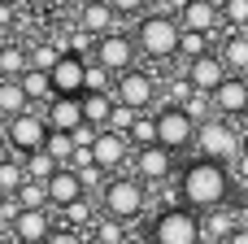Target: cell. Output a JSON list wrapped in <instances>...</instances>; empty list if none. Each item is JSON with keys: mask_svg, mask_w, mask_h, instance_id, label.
Returning <instances> with one entry per match:
<instances>
[{"mask_svg": "<svg viewBox=\"0 0 248 244\" xmlns=\"http://www.w3.org/2000/svg\"><path fill=\"white\" fill-rule=\"evenodd\" d=\"M179 192H183V205L192 214H209V210H222L231 201V166L227 162H187L183 175H179Z\"/></svg>", "mask_w": 248, "mask_h": 244, "instance_id": "obj_1", "label": "cell"}, {"mask_svg": "<svg viewBox=\"0 0 248 244\" xmlns=\"http://www.w3.org/2000/svg\"><path fill=\"white\" fill-rule=\"evenodd\" d=\"M100 210H105V218H118V223H126V227H135V223L144 218V210H148V183H140L135 175L109 179V188H105V196H100Z\"/></svg>", "mask_w": 248, "mask_h": 244, "instance_id": "obj_2", "label": "cell"}, {"mask_svg": "<svg viewBox=\"0 0 248 244\" xmlns=\"http://www.w3.org/2000/svg\"><path fill=\"white\" fill-rule=\"evenodd\" d=\"M179 39H183V22L174 13H148V17H140L135 44H140L144 57H153V61L179 57Z\"/></svg>", "mask_w": 248, "mask_h": 244, "instance_id": "obj_3", "label": "cell"}, {"mask_svg": "<svg viewBox=\"0 0 248 244\" xmlns=\"http://www.w3.org/2000/svg\"><path fill=\"white\" fill-rule=\"evenodd\" d=\"M148 244H205V236H201V214H192L187 205L157 210L153 223H148Z\"/></svg>", "mask_w": 248, "mask_h": 244, "instance_id": "obj_4", "label": "cell"}, {"mask_svg": "<svg viewBox=\"0 0 248 244\" xmlns=\"http://www.w3.org/2000/svg\"><path fill=\"white\" fill-rule=\"evenodd\" d=\"M205 162H227V166H235V157L244 153V144H240V131L227 122V118H209V122H201L196 127V144H192Z\"/></svg>", "mask_w": 248, "mask_h": 244, "instance_id": "obj_5", "label": "cell"}, {"mask_svg": "<svg viewBox=\"0 0 248 244\" xmlns=\"http://www.w3.org/2000/svg\"><path fill=\"white\" fill-rule=\"evenodd\" d=\"M157 144L170 148V153L192 148V144H196V122H192V114L179 109V105H161V109H157Z\"/></svg>", "mask_w": 248, "mask_h": 244, "instance_id": "obj_6", "label": "cell"}, {"mask_svg": "<svg viewBox=\"0 0 248 244\" xmlns=\"http://www.w3.org/2000/svg\"><path fill=\"white\" fill-rule=\"evenodd\" d=\"M48 135H52V127H48V118L44 114H22V118H9V144H13V153L17 157H31V153H44V144H48Z\"/></svg>", "mask_w": 248, "mask_h": 244, "instance_id": "obj_7", "label": "cell"}, {"mask_svg": "<svg viewBox=\"0 0 248 244\" xmlns=\"http://www.w3.org/2000/svg\"><path fill=\"white\" fill-rule=\"evenodd\" d=\"M131 175H135L140 183H148V188L170 183V175H174V153L161 148V144H153V148H135V157H131Z\"/></svg>", "mask_w": 248, "mask_h": 244, "instance_id": "obj_8", "label": "cell"}, {"mask_svg": "<svg viewBox=\"0 0 248 244\" xmlns=\"http://www.w3.org/2000/svg\"><path fill=\"white\" fill-rule=\"evenodd\" d=\"M113 100H118V105H131L135 114L148 109V105L157 100V74H148V70H131V74H122V79L113 83Z\"/></svg>", "mask_w": 248, "mask_h": 244, "instance_id": "obj_9", "label": "cell"}, {"mask_svg": "<svg viewBox=\"0 0 248 244\" xmlns=\"http://www.w3.org/2000/svg\"><path fill=\"white\" fill-rule=\"evenodd\" d=\"M135 52H140V44H131V35L109 31V35L100 39V48H96V61H100L109 74H131V70H135Z\"/></svg>", "mask_w": 248, "mask_h": 244, "instance_id": "obj_10", "label": "cell"}, {"mask_svg": "<svg viewBox=\"0 0 248 244\" xmlns=\"http://www.w3.org/2000/svg\"><path fill=\"white\" fill-rule=\"evenodd\" d=\"M131 157H135V144H131L126 135H118V131H100V140H96V148H92V162H96L105 175H113V170H131Z\"/></svg>", "mask_w": 248, "mask_h": 244, "instance_id": "obj_11", "label": "cell"}, {"mask_svg": "<svg viewBox=\"0 0 248 244\" xmlns=\"http://www.w3.org/2000/svg\"><path fill=\"white\" fill-rule=\"evenodd\" d=\"M240 227H248V218H244V210H235V205H222V210L201 214V236H205V244H227Z\"/></svg>", "mask_w": 248, "mask_h": 244, "instance_id": "obj_12", "label": "cell"}, {"mask_svg": "<svg viewBox=\"0 0 248 244\" xmlns=\"http://www.w3.org/2000/svg\"><path fill=\"white\" fill-rule=\"evenodd\" d=\"M52 92L57 96H78V92H87V61L78 57V52H65L57 65H52Z\"/></svg>", "mask_w": 248, "mask_h": 244, "instance_id": "obj_13", "label": "cell"}, {"mask_svg": "<svg viewBox=\"0 0 248 244\" xmlns=\"http://www.w3.org/2000/svg\"><path fill=\"white\" fill-rule=\"evenodd\" d=\"M57 231V214L52 210H22V218L13 223V240L17 244H48V236Z\"/></svg>", "mask_w": 248, "mask_h": 244, "instance_id": "obj_14", "label": "cell"}, {"mask_svg": "<svg viewBox=\"0 0 248 244\" xmlns=\"http://www.w3.org/2000/svg\"><path fill=\"white\" fill-rule=\"evenodd\" d=\"M44 118H48L52 131L74 135V131L87 122V118H83V96H52V100L44 105Z\"/></svg>", "mask_w": 248, "mask_h": 244, "instance_id": "obj_15", "label": "cell"}, {"mask_svg": "<svg viewBox=\"0 0 248 244\" xmlns=\"http://www.w3.org/2000/svg\"><path fill=\"white\" fill-rule=\"evenodd\" d=\"M183 74L192 79V87H196V92H209V96H214V92H218V87H222V83L231 79V70H227V61H222L218 52H209V57L192 61V65H187Z\"/></svg>", "mask_w": 248, "mask_h": 244, "instance_id": "obj_16", "label": "cell"}, {"mask_svg": "<svg viewBox=\"0 0 248 244\" xmlns=\"http://www.w3.org/2000/svg\"><path fill=\"white\" fill-rule=\"evenodd\" d=\"M214 109H218V118H240V114H248V79L244 74H231L214 92Z\"/></svg>", "mask_w": 248, "mask_h": 244, "instance_id": "obj_17", "label": "cell"}, {"mask_svg": "<svg viewBox=\"0 0 248 244\" xmlns=\"http://www.w3.org/2000/svg\"><path fill=\"white\" fill-rule=\"evenodd\" d=\"M87 192H83V183H78V170H57L52 179H48V201H52V210L61 214V210H70V205H78Z\"/></svg>", "mask_w": 248, "mask_h": 244, "instance_id": "obj_18", "label": "cell"}, {"mask_svg": "<svg viewBox=\"0 0 248 244\" xmlns=\"http://www.w3.org/2000/svg\"><path fill=\"white\" fill-rule=\"evenodd\" d=\"M179 22H183V31L214 35V31H218V22H222V9H218V0H192V4L179 13Z\"/></svg>", "mask_w": 248, "mask_h": 244, "instance_id": "obj_19", "label": "cell"}, {"mask_svg": "<svg viewBox=\"0 0 248 244\" xmlns=\"http://www.w3.org/2000/svg\"><path fill=\"white\" fill-rule=\"evenodd\" d=\"M113 109H118V100H113L109 92H83V118H87L96 131H109Z\"/></svg>", "mask_w": 248, "mask_h": 244, "instance_id": "obj_20", "label": "cell"}, {"mask_svg": "<svg viewBox=\"0 0 248 244\" xmlns=\"http://www.w3.org/2000/svg\"><path fill=\"white\" fill-rule=\"evenodd\" d=\"M22 114H31V96L22 79H0V118H22Z\"/></svg>", "mask_w": 248, "mask_h": 244, "instance_id": "obj_21", "label": "cell"}, {"mask_svg": "<svg viewBox=\"0 0 248 244\" xmlns=\"http://www.w3.org/2000/svg\"><path fill=\"white\" fill-rule=\"evenodd\" d=\"M218 57L227 61L231 74H244V70H248V35L227 26V39H222V52H218Z\"/></svg>", "mask_w": 248, "mask_h": 244, "instance_id": "obj_22", "label": "cell"}, {"mask_svg": "<svg viewBox=\"0 0 248 244\" xmlns=\"http://www.w3.org/2000/svg\"><path fill=\"white\" fill-rule=\"evenodd\" d=\"M113 9L105 4V0H92V4H83V31H92L96 39H105L109 31H113Z\"/></svg>", "mask_w": 248, "mask_h": 244, "instance_id": "obj_23", "label": "cell"}, {"mask_svg": "<svg viewBox=\"0 0 248 244\" xmlns=\"http://www.w3.org/2000/svg\"><path fill=\"white\" fill-rule=\"evenodd\" d=\"M44 153L61 166V170H74V157H78V144H74V135H61V131H52L48 135V144H44Z\"/></svg>", "mask_w": 248, "mask_h": 244, "instance_id": "obj_24", "label": "cell"}, {"mask_svg": "<svg viewBox=\"0 0 248 244\" xmlns=\"http://www.w3.org/2000/svg\"><path fill=\"white\" fill-rule=\"evenodd\" d=\"M87 240H96V244H126V240H131V227L118 223V218H100V223L92 227Z\"/></svg>", "mask_w": 248, "mask_h": 244, "instance_id": "obj_25", "label": "cell"}, {"mask_svg": "<svg viewBox=\"0 0 248 244\" xmlns=\"http://www.w3.org/2000/svg\"><path fill=\"white\" fill-rule=\"evenodd\" d=\"M209 39L214 35H201V31H183V39H179V57L192 65V61H201V57H209L214 48H209Z\"/></svg>", "mask_w": 248, "mask_h": 244, "instance_id": "obj_26", "label": "cell"}, {"mask_svg": "<svg viewBox=\"0 0 248 244\" xmlns=\"http://www.w3.org/2000/svg\"><path fill=\"white\" fill-rule=\"evenodd\" d=\"M65 57V44H31V70L52 74V65Z\"/></svg>", "mask_w": 248, "mask_h": 244, "instance_id": "obj_27", "label": "cell"}, {"mask_svg": "<svg viewBox=\"0 0 248 244\" xmlns=\"http://www.w3.org/2000/svg\"><path fill=\"white\" fill-rule=\"evenodd\" d=\"M17 205H22V210H52V201H48V183L26 179L22 192H17Z\"/></svg>", "mask_w": 248, "mask_h": 244, "instance_id": "obj_28", "label": "cell"}, {"mask_svg": "<svg viewBox=\"0 0 248 244\" xmlns=\"http://www.w3.org/2000/svg\"><path fill=\"white\" fill-rule=\"evenodd\" d=\"M22 87H26L31 100H52V96H57V92H52V79H48L44 70H26V74H22Z\"/></svg>", "mask_w": 248, "mask_h": 244, "instance_id": "obj_29", "label": "cell"}, {"mask_svg": "<svg viewBox=\"0 0 248 244\" xmlns=\"http://www.w3.org/2000/svg\"><path fill=\"white\" fill-rule=\"evenodd\" d=\"M22 162H26V179H35V183H48V179L61 170L48 153H31V157H22Z\"/></svg>", "mask_w": 248, "mask_h": 244, "instance_id": "obj_30", "label": "cell"}, {"mask_svg": "<svg viewBox=\"0 0 248 244\" xmlns=\"http://www.w3.org/2000/svg\"><path fill=\"white\" fill-rule=\"evenodd\" d=\"M22 183H26V162H22V157L4 162V166H0V188H4L9 196H17V192H22Z\"/></svg>", "mask_w": 248, "mask_h": 244, "instance_id": "obj_31", "label": "cell"}, {"mask_svg": "<svg viewBox=\"0 0 248 244\" xmlns=\"http://www.w3.org/2000/svg\"><path fill=\"white\" fill-rule=\"evenodd\" d=\"M131 144H135V148H153V144H157V118H140V122L131 127Z\"/></svg>", "mask_w": 248, "mask_h": 244, "instance_id": "obj_32", "label": "cell"}, {"mask_svg": "<svg viewBox=\"0 0 248 244\" xmlns=\"http://www.w3.org/2000/svg\"><path fill=\"white\" fill-rule=\"evenodd\" d=\"M222 22H227L231 31H244L248 26V0H227V4H222Z\"/></svg>", "mask_w": 248, "mask_h": 244, "instance_id": "obj_33", "label": "cell"}, {"mask_svg": "<svg viewBox=\"0 0 248 244\" xmlns=\"http://www.w3.org/2000/svg\"><path fill=\"white\" fill-rule=\"evenodd\" d=\"M135 122H140V114H135L131 105H118V109H113L109 131H118V135H126V140H131V127H135Z\"/></svg>", "mask_w": 248, "mask_h": 244, "instance_id": "obj_34", "label": "cell"}, {"mask_svg": "<svg viewBox=\"0 0 248 244\" xmlns=\"http://www.w3.org/2000/svg\"><path fill=\"white\" fill-rule=\"evenodd\" d=\"M87 92H109V70L100 61H87Z\"/></svg>", "mask_w": 248, "mask_h": 244, "instance_id": "obj_35", "label": "cell"}, {"mask_svg": "<svg viewBox=\"0 0 248 244\" xmlns=\"http://www.w3.org/2000/svg\"><path fill=\"white\" fill-rule=\"evenodd\" d=\"M105 4H109L118 17H135V13H144V4H148V0H105Z\"/></svg>", "mask_w": 248, "mask_h": 244, "instance_id": "obj_36", "label": "cell"}, {"mask_svg": "<svg viewBox=\"0 0 248 244\" xmlns=\"http://www.w3.org/2000/svg\"><path fill=\"white\" fill-rule=\"evenodd\" d=\"M48 244H92L83 231H70V227H57L52 236H48Z\"/></svg>", "mask_w": 248, "mask_h": 244, "instance_id": "obj_37", "label": "cell"}, {"mask_svg": "<svg viewBox=\"0 0 248 244\" xmlns=\"http://www.w3.org/2000/svg\"><path fill=\"white\" fill-rule=\"evenodd\" d=\"M96 140H100V131H96L92 122H83V127L74 131V144H78V148H96Z\"/></svg>", "mask_w": 248, "mask_h": 244, "instance_id": "obj_38", "label": "cell"}, {"mask_svg": "<svg viewBox=\"0 0 248 244\" xmlns=\"http://www.w3.org/2000/svg\"><path fill=\"white\" fill-rule=\"evenodd\" d=\"M231 175H235V183H240V192L248 188V148L235 157V166H231Z\"/></svg>", "mask_w": 248, "mask_h": 244, "instance_id": "obj_39", "label": "cell"}, {"mask_svg": "<svg viewBox=\"0 0 248 244\" xmlns=\"http://www.w3.org/2000/svg\"><path fill=\"white\" fill-rule=\"evenodd\" d=\"M227 244H248V227H240V231H235V236H231Z\"/></svg>", "mask_w": 248, "mask_h": 244, "instance_id": "obj_40", "label": "cell"}, {"mask_svg": "<svg viewBox=\"0 0 248 244\" xmlns=\"http://www.w3.org/2000/svg\"><path fill=\"white\" fill-rule=\"evenodd\" d=\"M240 210H244V218H248V188L240 192Z\"/></svg>", "mask_w": 248, "mask_h": 244, "instance_id": "obj_41", "label": "cell"}, {"mask_svg": "<svg viewBox=\"0 0 248 244\" xmlns=\"http://www.w3.org/2000/svg\"><path fill=\"white\" fill-rule=\"evenodd\" d=\"M0 240H9V227H4V223H0Z\"/></svg>", "mask_w": 248, "mask_h": 244, "instance_id": "obj_42", "label": "cell"}, {"mask_svg": "<svg viewBox=\"0 0 248 244\" xmlns=\"http://www.w3.org/2000/svg\"><path fill=\"white\" fill-rule=\"evenodd\" d=\"M4 201H9V192H4V188H0V205H4Z\"/></svg>", "mask_w": 248, "mask_h": 244, "instance_id": "obj_43", "label": "cell"}, {"mask_svg": "<svg viewBox=\"0 0 248 244\" xmlns=\"http://www.w3.org/2000/svg\"><path fill=\"white\" fill-rule=\"evenodd\" d=\"M0 244H17V240H13V236H9V240H0Z\"/></svg>", "mask_w": 248, "mask_h": 244, "instance_id": "obj_44", "label": "cell"}, {"mask_svg": "<svg viewBox=\"0 0 248 244\" xmlns=\"http://www.w3.org/2000/svg\"><path fill=\"white\" fill-rule=\"evenodd\" d=\"M148 4H166V0H148Z\"/></svg>", "mask_w": 248, "mask_h": 244, "instance_id": "obj_45", "label": "cell"}, {"mask_svg": "<svg viewBox=\"0 0 248 244\" xmlns=\"http://www.w3.org/2000/svg\"><path fill=\"white\" fill-rule=\"evenodd\" d=\"M126 244H140V240H135V236H131V240H126Z\"/></svg>", "mask_w": 248, "mask_h": 244, "instance_id": "obj_46", "label": "cell"}, {"mask_svg": "<svg viewBox=\"0 0 248 244\" xmlns=\"http://www.w3.org/2000/svg\"><path fill=\"white\" fill-rule=\"evenodd\" d=\"M0 4H13V0H0Z\"/></svg>", "mask_w": 248, "mask_h": 244, "instance_id": "obj_47", "label": "cell"}, {"mask_svg": "<svg viewBox=\"0 0 248 244\" xmlns=\"http://www.w3.org/2000/svg\"><path fill=\"white\" fill-rule=\"evenodd\" d=\"M244 148H248V135H244Z\"/></svg>", "mask_w": 248, "mask_h": 244, "instance_id": "obj_48", "label": "cell"}, {"mask_svg": "<svg viewBox=\"0 0 248 244\" xmlns=\"http://www.w3.org/2000/svg\"><path fill=\"white\" fill-rule=\"evenodd\" d=\"M218 4H227V0H218Z\"/></svg>", "mask_w": 248, "mask_h": 244, "instance_id": "obj_49", "label": "cell"}, {"mask_svg": "<svg viewBox=\"0 0 248 244\" xmlns=\"http://www.w3.org/2000/svg\"><path fill=\"white\" fill-rule=\"evenodd\" d=\"M244 35H248V26H244Z\"/></svg>", "mask_w": 248, "mask_h": 244, "instance_id": "obj_50", "label": "cell"}, {"mask_svg": "<svg viewBox=\"0 0 248 244\" xmlns=\"http://www.w3.org/2000/svg\"><path fill=\"white\" fill-rule=\"evenodd\" d=\"M0 48H4V44H0Z\"/></svg>", "mask_w": 248, "mask_h": 244, "instance_id": "obj_51", "label": "cell"}, {"mask_svg": "<svg viewBox=\"0 0 248 244\" xmlns=\"http://www.w3.org/2000/svg\"><path fill=\"white\" fill-rule=\"evenodd\" d=\"M92 244H96V240H92Z\"/></svg>", "mask_w": 248, "mask_h": 244, "instance_id": "obj_52", "label": "cell"}]
</instances>
